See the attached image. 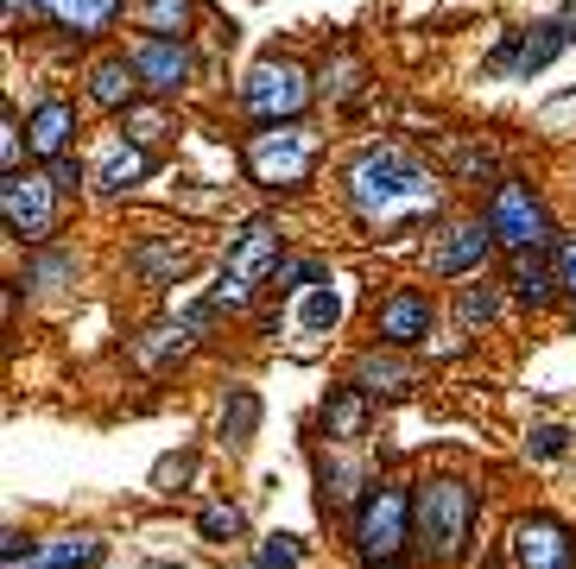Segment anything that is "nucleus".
<instances>
[{"instance_id":"f257e3e1","label":"nucleus","mask_w":576,"mask_h":569,"mask_svg":"<svg viewBox=\"0 0 576 569\" xmlns=\"http://www.w3.org/2000/svg\"><path fill=\"white\" fill-rule=\"evenodd\" d=\"M349 203H355V216L368 222L374 235H406V228L438 216L443 184L424 171L406 146L380 139V146H361V153L349 158Z\"/></svg>"},{"instance_id":"f03ea898","label":"nucleus","mask_w":576,"mask_h":569,"mask_svg":"<svg viewBox=\"0 0 576 569\" xmlns=\"http://www.w3.org/2000/svg\"><path fill=\"white\" fill-rule=\"evenodd\" d=\"M469 531H476V488L457 481V474H438L412 493V545L431 557V563H457L469 550Z\"/></svg>"},{"instance_id":"7ed1b4c3","label":"nucleus","mask_w":576,"mask_h":569,"mask_svg":"<svg viewBox=\"0 0 576 569\" xmlns=\"http://www.w3.org/2000/svg\"><path fill=\"white\" fill-rule=\"evenodd\" d=\"M241 165H247V177H254L260 190H299L304 177H311V165H318V134L304 120H273V127L247 134Z\"/></svg>"},{"instance_id":"20e7f679","label":"nucleus","mask_w":576,"mask_h":569,"mask_svg":"<svg viewBox=\"0 0 576 569\" xmlns=\"http://www.w3.org/2000/svg\"><path fill=\"white\" fill-rule=\"evenodd\" d=\"M273 273H279V228L273 222H247L228 241V254H222V278H216V292H209V304L216 311H247Z\"/></svg>"},{"instance_id":"39448f33","label":"nucleus","mask_w":576,"mask_h":569,"mask_svg":"<svg viewBox=\"0 0 576 569\" xmlns=\"http://www.w3.org/2000/svg\"><path fill=\"white\" fill-rule=\"evenodd\" d=\"M406 545H412V493L399 488V481H380L355 507V550L374 569H399V550Z\"/></svg>"},{"instance_id":"423d86ee","label":"nucleus","mask_w":576,"mask_h":569,"mask_svg":"<svg viewBox=\"0 0 576 569\" xmlns=\"http://www.w3.org/2000/svg\"><path fill=\"white\" fill-rule=\"evenodd\" d=\"M0 216H7V228L26 247H45V241L58 235V177L7 171V184H0Z\"/></svg>"},{"instance_id":"0eeeda50","label":"nucleus","mask_w":576,"mask_h":569,"mask_svg":"<svg viewBox=\"0 0 576 569\" xmlns=\"http://www.w3.org/2000/svg\"><path fill=\"white\" fill-rule=\"evenodd\" d=\"M304 101H311V77H304L292 58H266L247 70L241 82V108L260 120V127H273V120H299Z\"/></svg>"},{"instance_id":"6e6552de","label":"nucleus","mask_w":576,"mask_h":569,"mask_svg":"<svg viewBox=\"0 0 576 569\" xmlns=\"http://www.w3.org/2000/svg\"><path fill=\"white\" fill-rule=\"evenodd\" d=\"M488 228L507 254H533L551 241V216H545V203L533 197V184H519V177H500L495 197H488Z\"/></svg>"},{"instance_id":"1a4fd4ad","label":"nucleus","mask_w":576,"mask_h":569,"mask_svg":"<svg viewBox=\"0 0 576 569\" xmlns=\"http://www.w3.org/2000/svg\"><path fill=\"white\" fill-rule=\"evenodd\" d=\"M507 563L514 569H576V538L551 512H526L507 531Z\"/></svg>"},{"instance_id":"9d476101","label":"nucleus","mask_w":576,"mask_h":569,"mask_svg":"<svg viewBox=\"0 0 576 569\" xmlns=\"http://www.w3.org/2000/svg\"><path fill=\"white\" fill-rule=\"evenodd\" d=\"M570 45V32L564 26H526V32H507V39L488 51V70H514V77H538V70H551L557 51Z\"/></svg>"},{"instance_id":"9b49d317","label":"nucleus","mask_w":576,"mask_h":569,"mask_svg":"<svg viewBox=\"0 0 576 569\" xmlns=\"http://www.w3.org/2000/svg\"><path fill=\"white\" fill-rule=\"evenodd\" d=\"M431 323H438V311H431V297L412 292V285L387 292L380 297V311H374V335L387 342V349H412V342H424Z\"/></svg>"},{"instance_id":"f8f14e48","label":"nucleus","mask_w":576,"mask_h":569,"mask_svg":"<svg viewBox=\"0 0 576 569\" xmlns=\"http://www.w3.org/2000/svg\"><path fill=\"white\" fill-rule=\"evenodd\" d=\"M488 247H495V228H488V222H450V228L431 235V273H438V278L481 273Z\"/></svg>"},{"instance_id":"ddd939ff","label":"nucleus","mask_w":576,"mask_h":569,"mask_svg":"<svg viewBox=\"0 0 576 569\" xmlns=\"http://www.w3.org/2000/svg\"><path fill=\"white\" fill-rule=\"evenodd\" d=\"M127 58L139 63V77H146V89L153 96H178L184 82H191V51H184V39H134V51Z\"/></svg>"},{"instance_id":"4468645a","label":"nucleus","mask_w":576,"mask_h":569,"mask_svg":"<svg viewBox=\"0 0 576 569\" xmlns=\"http://www.w3.org/2000/svg\"><path fill=\"white\" fill-rule=\"evenodd\" d=\"M139 89H146V77H139L134 58H96L89 63V101L108 108V115H127L139 101Z\"/></svg>"},{"instance_id":"2eb2a0df","label":"nucleus","mask_w":576,"mask_h":569,"mask_svg":"<svg viewBox=\"0 0 576 569\" xmlns=\"http://www.w3.org/2000/svg\"><path fill=\"white\" fill-rule=\"evenodd\" d=\"M191 241H178V235H159V241H139L134 254H127V266H134V278L139 285H178L184 273H191Z\"/></svg>"},{"instance_id":"dca6fc26","label":"nucleus","mask_w":576,"mask_h":569,"mask_svg":"<svg viewBox=\"0 0 576 569\" xmlns=\"http://www.w3.org/2000/svg\"><path fill=\"white\" fill-rule=\"evenodd\" d=\"M70 134H77V115H70V101H39L32 108V120H26V146H32V158H45V165H58V158H70Z\"/></svg>"},{"instance_id":"f3484780","label":"nucleus","mask_w":576,"mask_h":569,"mask_svg":"<svg viewBox=\"0 0 576 569\" xmlns=\"http://www.w3.org/2000/svg\"><path fill=\"white\" fill-rule=\"evenodd\" d=\"M355 386L368 399H374V393L399 399V393H412V386H418V367L406 361V354H393V349H368L355 361Z\"/></svg>"},{"instance_id":"a211bd4d","label":"nucleus","mask_w":576,"mask_h":569,"mask_svg":"<svg viewBox=\"0 0 576 569\" xmlns=\"http://www.w3.org/2000/svg\"><path fill=\"white\" fill-rule=\"evenodd\" d=\"M507 285H514L519 304L545 311V304L557 297V285H564V273H557L551 259H545V247H533V254H514V273H507Z\"/></svg>"},{"instance_id":"6ab92c4d","label":"nucleus","mask_w":576,"mask_h":569,"mask_svg":"<svg viewBox=\"0 0 576 569\" xmlns=\"http://www.w3.org/2000/svg\"><path fill=\"white\" fill-rule=\"evenodd\" d=\"M120 13V0H45V20L64 26V32H77V39H96L108 32V20Z\"/></svg>"},{"instance_id":"aec40b11","label":"nucleus","mask_w":576,"mask_h":569,"mask_svg":"<svg viewBox=\"0 0 576 569\" xmlns=\"http://www.w3.org/2000/svg\"><path fill=\"white\" fill-rule=\"evenodd\" d=\"M361 431H368V393L361 386H336L323 399V436L330 443H355Z\"/></svg>"},{"instance_id":"412c9836","label":"nucleus","mask_w":576,"mask_h":569,"mask_svg":"<svg viewBox=\"0 0 576 569\" xmlns=\"http://www.w3.org/2000/svg\"><path fill=\"white\" fill-rule=\"evenodd\" d=\"M153 171V158H146V146H134V139H115L108 153H101V171H96V184L101 190H134L139 177Z\"/></svg>"},{"instance_id":"4be33fe9","label":"nucleus","mask_w":576,"mask_h":569,"mask_svg":"<svg viewBox=\"0 0 576 569\" xmlns=\"http://www.w3.org/2000/svg\"><path fill=\"white\" fill-rule=\"evenodd\" d=\"M254 431H260V393L235 386V393H228V412H222V436H228V450H247Z\"/></svg>"},{"instance_id":"5701e85b","label":"nucleus","mask_w":576,"mask_h":569,"mask_svg":"<svg viewBox=\"0 0 576 569\" xmlns=\"http://www.w3.org/2000/svg\"><path fill=\"white\" fill-rule=\"evenodd\" d=\"M139 26H146L153 39H184V26H191V0H139Z\"/></svg>"},{"instance_id":"b1692460","label":"nucleus","mask_w":576,"mask_h":569,"mask_svg":"<svg viewBox=\"0 0 576 569\" xmlns=\"http://www.w3.org/2000/svg\"><path fill=\"white\" fill-rule=\"evenodd\" d=\"M336 316H342V292L330 285V278H323V285H311V297H304V311H299V330L323 335Z\"/></svg>"},{"instance_id":"393cba45","label":"nucleus","mask_w":576,"mask_h":569,"mask_svg":"<svg viewBox=\"0 0 576 569\" xmlns=\"http://www.w3.org/2000/svg\"><path fill=\"white\" fill-rule=\"evenodd\" d=\"M457 316H462V330H488V323L500 316V292L495 285H462Z\"/></svg>"},{"instance_id":"a878e982","label":"nucleus","mask_w":576,"mask_h":569,"mask_svg":"<svg viewBox=\"0 0 576 569\" xmlns=\"http://www.w3.org/2000/svg\"><path fill=\"white\" fill-rule=\"evenodd\" d=\"M96 557H101L96 538H82V545H77V538H64V545H51V550L39 557V569H89Z\"/></svg>"},{"instance_id":"bb28decb","label":"nucleus","mask_w":576,"mask_h":569,"mask_svg":"<svg viewBox=\"0 0 576 569\" xmlns=\"http://www.w3.org/2000/svg\"><path fill=\"white\" fill-rule=\"evenodd\" d=\"M197 531L209 538V545H228V538H241V531H247V519H241L235 507H209V512L197 519Z\"/></svg>"},{"instance_id":"cd10ccee","label":"nucleus","mask_w":576,"mask_h":569,"mask_svg":"<svg viewBox=\"0 0 576 569\" xmlns=\"http://www.w3.org/2000/svg\"><path fill=\"white\" fill-rule=\"evenodd\" d=\"M279 292H304V285H323V266L318 259H279Z\"/></svg>"},{"instance_id":"c85d7f7f","label":"nucleus","mask_w":576,"mask_h":569,"mask_svg":"<svg viewBox=\"0 0 576 569\" xmlns=\"http://www.w3.org/2000/svg\"><path fill=\"white\" fill-rule=\"evenodd\" d=\"M159 134H165V115H159V108H139V101H134V108H127V139H134V146H153Z\"/></svg>"},{"instance_id":"c756f323","label":"nucleus","mask_w":576,"mask_h":569,"mask_svg":"<svg viewBox=\"0 0 576 569\" xmlns=\"http://www.w3.org/2000/svg\"><path fill=\"white\" fill-rule=\"evenodd\" d=\"M355 82H361V63H355V58H342L336 70H323V96L349 101V96H355Z\"/></svg>"},{"instance_id":"7c9ffc66","label":"nucleus","mask_w":576,"mask_h":569,"mask_svg":"<svg viewBox=\"0 0 576 569\" xmlns=\"http://www.w3.org/2000/svg\"><path fill=\"white\" fill-rule=\"evenodd\" d=\"M26 153H32V146L20 139V120L7 115V120H0V165H7V171H20V158H26Z\"/></svg>"},{"instance_id":"2f4dec72","label":"nucleus","mask_w":576,"mask_h":569,"mask_svg":"<svg viewBox=\"0 0 576 569\" xmlns=\"http://www.w3.org/2000/svg\"><path fill=\"white\" fill-rule=\"evenodd\" d=\"M260 569H299V545L292 538H266L260 545Z\"/></svg>"},{"instance_id":"473e14b6","label":"nucleus","mask_w":576,"mask_h":569,"mask_svg":"<svg viewBox=\"0 0 576 569\" xmlns=\"http://www.w3.org/2000/svg\"><path fill=\"white\" fill-rule=\"evenodd\" d=\"M564 443H570V431H564V424H538V431H533V455H538V462L564 455Z\"/></svg>"},{"instance_id":"72a5a7b5","label":"nucleus","mask_w":576,"mask_h":569,"mask_svg":"<svg viewBox=\"0 0 576 569\" xmlns=\"http://www.w3.org/2000/svg\"><path fill=\"white\" fill-rule=\"evenodd\" d=\"M557 273H564V292L576 297V235L564 241V247H557Z\"/></svg>"},{"instance_id":"f704fd0d","label":"nucleus","mask_w":576,"mask_h":569,"mask_svg":"<svg viewBox=\"0 0 576 569\" xmlns=\"http://www.w3.org/2000/svg\"><path fill=\"white\" fill-rule=\"evenodd\" d=\"M20 557H32V538H26V531H7V569H20Z\"/></svg>"},{"instance_id":"c9c22d12","label":"nucleus","mask_w":576,"mask_h":569,"mask_svg":"<svg viewBox=\"0 0 576 569\" xmlns=\"http://www.w3.org/2000/svg\"><path fill=\"white\" fill-rule=\"evenodd\" d=\"M51 177H58V190H77V165H70V158H58V165H51Z\"/></svg>"},{"instance_id":"e433bc0d","label":"nucleus","mask_w":576,"mask_h":569,"mask_svg":"<svg viewBox=\"0 0 576 569\" xmlns=\"http://www.w3.org/2000/svg\"><path fill=\"white\" fill-rule=\"evenodd\" d=\"M557 26H564V32H570V45H576V0H570V13H564Z\"/></svg>"}]
</instances>
